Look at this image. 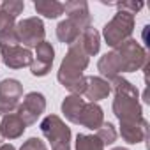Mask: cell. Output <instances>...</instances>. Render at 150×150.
<instances>
[{
  "instance_id": "obj_15",
  "label": "cell",
  "mask_w": 150,
  "mask_h": 150,
  "mask_svg": "<svg viewBox=\"0 0 150 150\" xmlns=\"http://www.w3.org/2000/svg\"><path fill=\"white\" fill-rule=\"evenodd\" d=\"M27 125L23 124V120L16 115V113H9L2 117L0 122V134L4 139H16L20 136H23Z\"/></svg>"
},
{
  "instance_id": "obj_12",
  "label": "cell",
  "mask_w": 150,
  "mask_h": 150,
  "mask_svg": "<svg viewBox=\"0 0 150 150\" xmlns=\"http://www.w3.org/2000/svg\"><path fill=\"white\" fill-rule=\"evenodd\" d=\"M120 136L125 143L136 145L148 139V122L145 118L138 122H122L120 124Z\"/></svg>"
},
{
  "instance_id": "obj_21",
  "label": "cell",
  "mask_w": 150,
  "mask_h": 150,
  "mask_svg": "<svg viewBox=\"0 0 150 150\" xmlns=\"http://www.w3.org/2000/svg\"><path fill=\"white\" fill-rule=\"evenodd\" d=\"M96 136H97V138L103 141V145L106 146V145H113V143L117 141L118 132H117V129H115L113 124H110V122H103V125L96 131Z\"/></svg>"
},
{
  "instance_id": "obj_14",
  "label": "cell",
  "mask_w": 150,
  "mask_h": 150,
  "mask_svg": "<svg viewBox=\"0 0 150 150\" xmlns=\"http://www.w3.org/2000/svg\"><path fill=\"white\" fill-rule=\"evenodd\" d=\"M104 122V113H103V108L97 104V103H87L81 115H80V120H78V125L81 127H87L90 131H97Z\"/></svg>"
},
{
  "instance_id": "obj_1",
  "label": "cell",
  "mask_w": 150,
  "mask_h": 150,
  "mask_svg": "<svg viewBox=\"0 0 150 150\" xmlns=\"http://www.w3.org/2000/svg\"><path fill=\"white\" fill-rule=\"evenodd\" d=\"M146 64V51L138 44V41L127 39L99 58L97 71L101 72V78L110 81L111 78L120 76L122 72H136Z\"/></svg>"
},
{
  "instance_id": "obj_27",
  "label": "cell",
  "mask_w": 150,
  "mask_h": 150,
  "mask_svg": "<svg viewBox=\"0 0 150 150\" xmlns=\"http://www.w3.org/2000/svg\"><path fill=\"white\" fill-rule=\"evenodd\" d=\"M111 150H129V148H124V146H117V148H111Z\"/></svg>"
},
{
  "instance_id": "obj_24",
  "label": "cell",
  "mask_w": 150,
  "mask_h": 150,
  "mask_svg": "<svg viewBox=\"0 0 150 150\" xmlns=\"http://www.w3.org/2000/svg\"><path fill=\"white\" fill-rule=\"evenodd\" d=\"M108 6H115V7H118L120 11L129 13V14H132V16L143 9V4H141V2H122V4H108Z\"/></svg>"
},
{
  "instance_id": "obj_3",
  "label": "cell",
  "mask_w": 150,
  "mask_h": 150,
  "mask_svg": "<svg viewBox=\"0 0 150 150\" xmlns=\"http://www.w3.org/2000/svg\"><path fill=\"white\" fill-rule=\"evenodd\" d=\"M134 30V16L124 11H118L103 28V35L104 41L108 42V46L117 48L118 44H122L124 41L131 39V34Z\"/></svg>"
},
{
  "instance_id": "obj_5",
  "label": "cell",
  "mask_w": 150,
  "mask_h": 150,
  "mask_svg": "<svg viewBox=\"0 0 150 150\" xmlns=\"http://www.w3.org/2000/svg\"><path fill=\"white\" fill-rule=\"evenodd\" d=\"M14 30H16L18 41L23 44V48H35L37 44H41L44 41V35H46L44 23L37 16L25 18V20L18 21Z\"/></svg>"
},
{
  "instance_id": "obj_25",
  "label": "cell",
  "mask_w": 150,
  "mask_h": 150,
  "mask_svg": "<svg viewBox=\"0 0 150 150\" xmlns=\"http://www.w3.org/2000/svg\"><path fill=\"white\" fill-rule=\"evenodd\" d=\"M20 150H48V148H46V145H44L42 139H39V138H28Z\"/></svg>"
},
{
  "instance_id": "obj_11",
  "label": "cell",
  "mask_w": 150,
  "mask_h": 150,
  "mask_svg": "<svg viewBox=\"0 0 150 150\" xmlns=\"http://www.w3.org/2000/svg\"><path fill=\"white\" fill-rule=\"evenodd\" d=\"M64 13L67 14V20H71L81 32L92 27V16L88 11V4L85 0H71L64 4Z\"/></svg>"
},
{
  "instance_id": "obj_18",
  "label": "cell",
  "mask_w": 150,
  "mask_h": 150,
  "mask_svg": "<svg viewBox=\"0 0 150 150\" xmlns=\"http://www.w3.org/2000/svg\"><path fill=\"white\" fill-rule=\"evenodd\" d=\"M80 44L83 48V51L88 55V57H94L99 53V48H101V34L96 30V28H87L81 35H80Z\"/></svg>"
},
{
  "instance_id": "obj_10",
  "label": "cell",
  "mask_w": 150,
  "mask_h": 150,
  "mask_svg": "<svg viewBox=\"0 0 150 150\" xmlns=\"http://www.w3.org/2000/svg\"><path fill=\"white\" fill-rule=\"evenodd\" d=\"M0 55H2V62L9 69H23L30 67L34 55L28 48H23L20 44L14 46H0Z\"/></svg>"
},
{
  "instance_id": "obj_7",
  "label": "cell",
  "mask_w": 150,
  "mask_h": 150,
  "mask_svg": "<svg viewBox=\"0 0 150 150\" xmlns=\"http://www.w3.org/2000/svg\"><path fill=\"white\" fill-rule=\"evenodd\" d=\"M44 111H46V97L41 92H28L23 97V101L20 103L16 115L28 127V125H34Z\"/></svg>"
},
{
  "instance_id": "obj_13",
  "label": "cell",
  "mask_w": 150,
  "mask_h": 150,
  "mask_svg": "<svg viewBox=\"0 0 150 150\" xmlns=\"http://www.w3.org/2000/svg\"><path fill=\"white\" fill-rule=\"evenodd\" d=\"M110 94H111V87L104 78H101V76H87V87H85L83 96L88 99V103L103 101Z\"/></svg>"
},
{
  "instance_id": "obj_19",
  "label": "cell",
  "mask_w": 150,
  "mask_h": 150,
  "mask_svg": "<svg viewBox=\"0 0 150 150\" xmlns=\"http://www.w3.org/2000/svg\"><path fill=\"white\" fill-rule=\"evenodd\" d=\"M34 9L37 11V14H42L50 20H55L60 14H64V4L58 0H37L34 4Z\"/></svg>"
},
{
  "instance_id": "obj_9",
  "label": "cell",
  "mask_w": 150,
  "mask_h": 150,
  "mask_svg": "<svg viewBox=\"0 0 150 150\" xmlns=\"http://www.w3.org/2000/svg\"><path fill=\"white\" fill-rule=\"evenodd\" d=\"M53 60H55V48L51 46V42L42 41L41 44L35 46V55H34V60L30 64V72L39 78L46 76L51 71Z\"/></svg>"
},
{
  "instance_id": "obj_4",
  "label": "cell",
  "mask_w": 150,
  "mask_h": 150,
  "mask_svg": "<svg viewBox=\"0 0 150 150\" xmlns=\"http://www.w3.org/2000/svg\"><path fill=\"white\" fill-rule=\"evenodd\" d=\"M41 132L50 141L51 150H71V129L60 117H44L41 122Z\"/></svg>"
},
{
  "instance_id": "obj_26",
  "label": "cell",
  "mask_w": 150,
  "mask_h": 150,
  "mask_svg": "<svg viewBox=\"0 0 150 150\" xmlns=\"http://www.w3.org/2000/svg\"><path fill=\"white\" fill-rule=\"evenodd\" d=\"M0 150H16L11 143H7V145H0Z\"/></svg>"
},
{
  "instance_id": "obj_16",
  "label": "cell",
  "mask_w": 150,
  "mask_h": 150,
  "mask_svg": "<svg viewBox=\"0 0 150 150\" xmlns=\"http://www.w3.org/2000/svg\"><path fill=\"white\" fill-rule=\"evenodd\" d=\"M87 101L83 99V96H76V94H71L62 101V113L65 115V118L71 124H78L80 115L85 108Z\"/></svg>"
},
{
  "instance_id": "obj_22",
  "label": "cell",
  "mask_w": 150,
  "mask_h": 150,
  "mask_svg": "<svg viewBox=\"0 0 150 150\" xmlns=\"http://www.w3.org/2000/svg\"><path fill=\"white\" fill-rule=\"evenodd\" d=\"M25 9V2L21 0H7V2H0V11H4L11 16H20Z\"/></svg>"
},
{
  "instance_id": "obj_2",
  "label": "cell",
  "mask_w": 150,
  "mask_h": 150,
  "mask_svg": "<svg viewBox=\"0 0 150 150\" xmlns=\"http://www.w3.org/2000/svg\"><path fill=\"white\" fill-rule=\"evenodd\" d=\"M88 62H90V57L83 51L80 41L72 42L57 72L58 83L67 90H71V94L83 96L87 87V76L83 74V71L88 67Z\"/></svg>"
},
{
  "instance_id": "obj_8",
  "label": "cell",
  "mask_w": 150,
  "mask_h": 150,
  "mask_svg": "<svg viewBox=\"0 0 150 150\" xmlns=\"http://www.w3.org/2000/svg\"><path fill=\"white\" fill-rule=\"evenodd\" d=\"M113 113L122 122H138L143 118V110L136 96H125V94H115L113 99Z\"/></svg>"
},
{
  "instance_id": "obj_17",
  "label": "cell",
  "mask_w": 150,
  "mask_h": 150,
  "mask_svg": "<svg viewBox=\"0 0 150 150\" xmlns=\"http://www.w3.org/2000/svg\"><path fill=\"white\" fill-rule=\"evenodd\" d=\"M83 32L74 25L71 20H62L58 25H57V37H58V41L60 42H64V44H72V42H76L78 39H80V35H81Z\"/></svg>"
},
{
  "instance_id": "obj_23",
  "label": "cell",
  "mask_w": 150,
  "mask_h": 150,
  "mask_svg": "<svg viewBox=\"0 0 150 150\" xmlns=\"http://www.w3.org/2000/svg\"><path fill=\"white\" fill-rule=\"evenodd\" d=\"M14 27H16V18L4 13V11H0V37L14 32Z\"/></svg>"
},
{
  "instance_id": "obj_6",
  "label": "cell",
  "mask_w": 150,
  "mask_h": 150,
  "mask_svg": "<svg viewBox=\"0 0 150 150\" xmlns=\"http://www.w3.org/2000/svg\"><path fill=\"white\" fill-rule=\"evenodd\" d=\"M23 99V85L14 78H6L0 81V115L16 113Z\"/></svg>"
},
{
  "instance_id": "obj_20",
  "label": "cell",
  "mask_w": 150,
  "mask_h": 150,
  "mask_svg": "<svg viewBox=\"0 0 150 150\" xmlns=\"http://www.w3.org/2000/svg\"><path fill=\"white\" fill-rule=\"evenodd\" d=\"M76 150H104V145L96 134H78Z\"/></svg>"
}]
</instances>
